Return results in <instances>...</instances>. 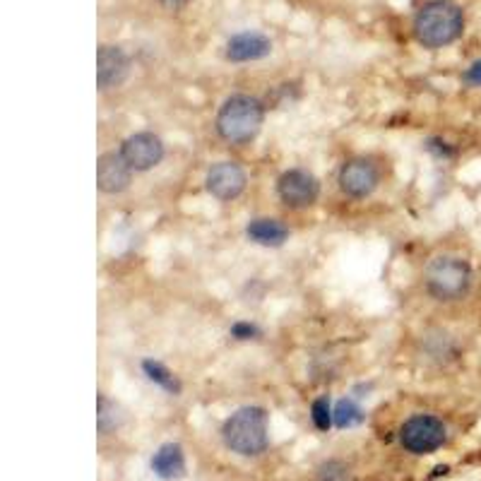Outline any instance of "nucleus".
I'll use <instances>...</instances> for the list:
<instances>
[{
  "instance_id": "6e6552de",
  "label": "nucleus",
  "mask_w": 481,
  "mask_h": 481,
  "mask_svg": "<svg viewBox=\"0 0 481 481\" xmlns=\"http://www.w3.org/2000/svg\"><path fill=\"white\" fill-rule=\"evenodd\" d=\"M118 152L123 154V159L131 164L133 172L144 173L162 164L166 147L164 140L159 138V135H154V133L150 131H140L128 135V138L121 142V150Z\"/></svg>"
},
{
  "instance_id": "20e7f679",
  "label": "nucleus",
  "mask_w": 481,
  "mask_h": 481,
  "mask_svg": "<svg viewBox=\"0 0 481 481\" xmlns=\"http://www.w3.org/2000/svg\"><path fill=\"white\" fill-rule=\"evenodd\" d=\"M472 280H475V272H472L469 260L455 253L433 255L424 270V287L428 296L443 303L465 299L472 289Z\"/></svg>"
},
{
  "instance_id": "f3484780",
  "label": "nucleus",
  "mask_w": 481,
  "mask_h": 481,
  "mask_svg": "<svg viewBox=\"0 0 481 481\" xmlns=\"http://www.w3.org/2000/svg\"><path fill=\"white\" fill-rule=\"evenodd\" d=\"M366 414L354 398H342L335 405V427L337 428H354L364 424Z\"/></svg>"
},
{
  "instance_id": "ddd939ff",
  "label": "nucleus",
  "mask_w": 481,
  "mask_h": 481,
  "mask_svg": "<svg viewBox=\"0 0 481 481\" xmlns=\"http://www.w3.org/2000/svg\"><path fill=\"white\" fill-rule=\"evenodd\" d=\"M150 467L154 476L164 481H176L186 476V453L179 443H164L152 455Z\"/></svg>"
},
{
  "instance_id": "9d476101",
  "label": "nucleus",
  "mask_w": 481,
  "mask_h": 481,
  "mask_svg": "<svg viewBox=\"0 0 481 481\" xmlns=\"http://www.w3.org/2000/svg\"><path fill=\"white\" fill-rule=\"evenodd\" d=\"M131 75V58L121 46L103 44L96 51V87L102 92L116 90Z\"/></svg>"
},
{
  "instance_id": "9b49d317",
  "label": "nucleus",
  "mask_w": 481,
  "mask_h": 481,
  "mask_svg": "<svg viewBox=\"0 0 481 481\" xmlns=\"http://www.w3.org/2000/svg\"><path fill=\"white\" fill-rule=\"evenodd\" d=\"M133 169L121 152H103L96 159V188L103 195H121L131 188Z\"/></svg>"
},
{
  "instance_id": "39448f33",
  "label": "nucleus",
  "mask_w": 481,
  "mask_h": 481,
  "mask_svg": "<svg viewBox=\"0 0 481 481\" xmlns=\"http://www.w3.org/2000/svg\"><path fill=\"white\" fill-rule=\"evenodd\" d=\"M447 438L446 424L433 414H414L399 428V443L407 453L431 455L443 447Z\"/></svg>"
},
{
  "instance_id": "f8f14e48",
  "label": "nucleus",
  "mask_w": 481,
  "mask_h": 481,
  "mask_svg": "<svg viewBox=\"0 0 481 481\" xmlns=\"http://www.w3.org/2000/svg\"><path fill=\"white\" fill-rule=\"evenodd\" d=\"M272 54V42L260 32H239L227 42L224 55L231 63L262 61Z\"/></svg>"
},
{
  "instance_id": "5701e85b",
  "label": "nucleus",
  "mask_w": 481,
  "mask_h": 481,
  "mask_svg": "<svg viewBox=\"0 0 481 481\" xmlns=\"http://www.w3.org/2000/svg\"><path fill=\"white\" fill-rule=\"evenodd\" d=\"M188 3H191V0H159V5L166 7V10H172V13L173 10H183Z\"/></svg>"
},
{
  "instance_id": "4468645a",
  "label": "nucleus",
  "mask_w": 481,
  "mask_h": 481,
  "mask_svg": "<svg viewBox=\"0 0 481 481\" xmlns=\"http://www.w3.org/2000/svg\"><path fill=\"white\" fill-rule=\"evenodd\" d=\"M246 239L260 248H282L289 240V227L275 217H255L246 224Z\"/></svg>"
},
{
  "instance_id": "6ab92c4d",
  "label": "nucleus",
  "mask_w": 481,
  "mask_h": 481,
  "mask_svg": "<svg viewBox=\"0 0 481 481\" xmlns=\"http://www.w3.org/2000/svg\"><path fill=\"white\" fill-rule=\"evenodd\" d=\"M316 481H349V465L344 460H325L318 465Z\"/></svg>"
},
{
  "instance_id": "423d86ee",
  "label": "nucleus",
  "mask_w": 481,
  "mask_h": 481,
  "mask_svg": "<svg viewBox=\"0 0 481 481\" xmlns=\"http://www.w3.org/2000/svg\"><path fill=\"white\" fill-rule=\"evenodd\" d=\"M277 198L289 210H306L320 198V181L306 169H287L277 179Z\"/></svg>"
},
{
  "instance_id": "4be33fe9",
  "label": "nucleus",
  "mask_w": 481,
  "mask_h": 481,
  "mask_svg": "<svg viewBox=\"0 0 481 481\" xmlns=\"http://www.w3.org/2000/svg\"><path fill=\"white\" fill-rule=\"evenodd\" d=\"M462 83L472 87V90H481V58L475 63H469V68L462 73Z\"/></svg>"
},
{
  "instance_id": "dca6fc26",
  "label": "nucleus",
  "mask_w": 481,
  "mask_h": 481,
  "mask_svg": "<svg viewBox=\"0 0 481 481\" xmlns=\"http://www.w3.org/2000/svg\"><path fill=\"white\" fill-rule=\"evenodd\" d=\"M140 366H142L144 378L157 385V388H162L164 392H169L173 398H179L181 392H183V383H181L179 376H176L166 364H162L157 358H144Z\"/></svg>"
},
{
  "instance_id": "a211bd4d",
  "label": "nucleus",
  "mask_w": 481,
  "mask_h": 481,
  "mask_svg": "<svg viewBox=\"0 0 481 481\" xmlns=\"http://www.w3.org/2000/svg\"><path fill=\"white\" fill-rule=\"evenodd\" d=\"M310 421H313V427H316L318 431L323 433H328L335 427V407H332L328 395L313 399V405H310Z\"/></svg>"
},
{
  "instance_id": "412c9836",
  "label": "nucleus",
  "mask_w": 481,
  "mask_h": 481,
  "mask_svg": "<svg viewBox=\"0 0 481 481\" xmlns=\"http://www.w3.org/2000/svg\"><path fill=\"white\" fill-rule=\"evenodd\" d=\"M424 150H427L431 157L440 159V162H447V159L455 157V147L443 138H427L424 140Z\"/></svg>"
},
{
  "instance_id": "1a4fd4ad",
  "label": "nucleus",
  "mask_w": 481,
  "mask_h": 481,
  "mask_svg": "<svg viewBox=\"0 0 481 481\" xmlns=\"http://www.w3.org/2000/svg\"><path fill=\"white\" fill-rule=\"evenodd\" d=\"M248 186V176L243 166L236 162H217L207 169L205 173V188L214 200L220 202H231L240 198Z\"/></svg>"
},
{
  "instance_id": "f257e3e1",
  "label": "nucleus",
  "mask_w": 481,
  "mask_h": 481,
  "mask_svg": "<svg viewBox=\"0 0 481 481\" xmlns=\"http://www.w3.org/2000/svg\"><path fill=\"white\" fill-rule=\"evenodd\" d=\"M412 29L421 46L446 48L465 32V10L453 0H428L414 15Z\"/></svg>"
},
{
  "instance_id": "7ed1b4c3",
  "label": "nucleus",
  "mask_w": 481,
  "mask_h": 481,
  "mask_svg": "<svg viewBox=\"0 0 481 481\" xmlns=\"http://www.w3.org/2000/svg\"><path fill=\"white\" fill-rule=\"evenodd\" d=\"M221 440L240 457H258L270 446V417L262 407L248 405L236 409L221 424Z\"/></svg>"
},
{
  "instance_id": "2eb2a0df",
  "label": "nucleus",
  "mask_w": 481,
  "mask_h": 481,
  "mask_svg": "<svg viewBox=\"0 0 481 481\" xmlns=\"http://www.w3.org/2000/svg\"><path fill=\"white\" fill-rule=\"evenodd\" d=\"M125 424V414L118 402L109 399L106 395L96 398V431L99 436H113L121 431Z\"/></svg>"
},
{
  "instance_id": "0eeeda50",
  "label": "nucleus",
  "mask_w": 481,
  "mask_h": 481,
  "mask_svg": "<svg viewBox=\"0 0 481 481\" xmlns=\"http://www.w3.org/2000/svg\"><path fill=\"white\" fill-rule=\"evenodd\" d=\"M339 191L351 200H366L380 186V169L371 159L354 157L344 162L339 173H337Z\"/></svg>"
},
{
  "instance_id": "aec40b11",
  "label": "nucleus",
  "mask_w": 481,
  "mask_h": 481,
  "mask_svg": "<svg viewBox=\"0 0 481 481\" xmlns=\"http://www.w3.org/2000/svg\"><path fill=\"white\" fill-rule=\"evenodd\" d=\"M229 337L236 339V342H250V339H258L262 337V330L250 320H236L231 328H229Z\"/></svg>"
},
{
  "instance_id": "f03ea898",
  "label": "nucleus",
  "mask_w": 481,
  "mask_h": 481,
  "mask_svg": "<svg viewBox=\"0 0 481 481\" xmlns=\"http://www.w3.org/2000/svg\"><path fill=\"white\" fill-rule=\"evenodd\" d=\"M265 123V106L260 99L250 94H231L217 111V133L229 144H250L262 131Z\"/></svg>"
}]
</instances>
